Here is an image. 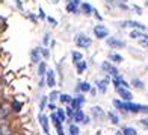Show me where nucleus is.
I'll return each mask as SVG.
<instances>
[{"instance_id":"4be33fe9","label":"nucleus","mask_w":148,"mask_h":135,"mask_svg":"<svg viewBox=\"0 0 148 135\" xmlns=\"http://www.w3.org/2000/svg\"><path fill=\"white\" fill-rule=\"evenodd\" d=\"M80 6H82V9H83V12H85L86 15H89V14H92V12H94V8H92L89 3H82Z\"/></svg>"},{"instance_id":"393cba45","label":"nucleus","mask_w":148,"mask_h":135,"mask_svg":"<svg viewBox=\"0 0 148 135\" xmlns=\"http://www.w3.org/2000/svg\"><path fill=\"white\" fill-rule=\"evenodd\" d=\"M66 11H68L70 12V14H77V5H74V3H68V5H66Z\"/></svg>"},{"instance_id":"4468645a","label":"nucleus","mask_w":148,"mask_h":135,"mask_svg":"<svg viewBox=\"0 0 148 135\" xmlns=\"http://www.w3.org/2000/svg\"><path fill=\"white\" fill-rule=\"evenodd\" d=\"M107 82H109V78H106V79L98 80V82H97V88H98L100 93H106V90H107Z\"/></svg>"},{"instance_id":"09e8293b","label":"nucleus","mask_w":148,"mask_h":135,"mask_svg":"<svg viewBox=\"0 0 148 135\" xmlns=\"http://www.w3.org/2000/svg\"><path fill=\"white\" fill-rule=\"evenodd\" d=\"M0 108H2V105H0Z\"/></svg>"},{"instance_id":"1a4fd4ad","label":"nucleus","mask_w":148,"mask_h":135,"mask_svg":"<svg viewBox=\"0 0 148 135\" xmlns=\"http://www.w3.org/2000/svg\"><path fill=\"white\" fill-rule=\"evenodd\" d=\"M45 82H47V85L50 87V88H53V87H56V78H55V71L53 70H47V73H45Z\"/></svg>"},{"instance_id":"f257e3e1","label":"nucleus","mask_w":148,"mask_h":135,"mask_svg":"<svg viewBox=\"0 0 148 135\" xmlns=\"http://www.w3.org/2000/svg\"><path fill=\"white\" fill-rule=\"evenodd\" d=\"M124 111H129L133 114L142 112L148 114V105H139V103H133V102H124Z\"/></svg>"},{"instance_id":"2eb2a0df","label":"nucleus","mask_w":148,"mask_h":135,"mask_svg":"<svg viewBox=\"0 0 148 135\" xmlns=\"http://www.w3.org/2000/svg\"><path fill=\"white\" fill-rule=\"evenodd\" d=\"M85 114H83V111L82 109H76V112H74V121H77V123H83V120H85Z\"/></svg>"},{"instance_id":"b1692460","label":"nucleus","mask_w":148,"mask_h":135,"mask_svg":"<svg viewBox=\"0 0 148 135\" xmlns=\"http://www.w3.org/2000/svg\"><path fill=\"white\" fill-rule=\"evenodd\" d=\"M9 114V108L8 106H2L0 108V120H5Z\"/></svg>"},{"instance_id":"f03ea898","label":"nucleus","mask_w":148,"mask_h":135,"mask_svg":"<svg viewBox=\"0 0 148 135\" xmlns=\"http://www.w3.org/2000/svg\"><path fill=\"white\" fill-rule=\"evenodd\" d=\"M74 43H76V46H79L80 49H86V47H89L92 44V39L89 37L83 35V33H79V35L74 38Z\"/></svg>"},{"instance_id":"cd10ccee","label":"nucleus","mask_w":148,"mask_h":135,"mask_svg":"<svg viewBox=\"0 0 148 135\" xmlns=\"http://www.w3.org/2000/svg\"><path fill=\"white\" fill-rule=\"evenodd\" d=\"M56 114L59 116L60 121H62V123H64V121H65V118H66V111H65V109H62V108H59V109L56 111Z\"/></svg>"},{"instance_id":"20e7f679","label":"nucleus","mask_w":148,"mask_h":135,"mask_svg":"<svg viewBox=\"0 0 148 135\" xmlns=\"http://www.w3.org/2000/svg\"><path fill=\"white\" fill-rule=\"evenodd\" d=\"M94 35H95L98 39H107L109 38V30H107L106 26L97 24L95 28H94Z\"/></svg>"},{"instance_id":"f704fd0d","label":"nucleus","mask_w":148,"mask_h":135,"mask_svg":"<svg viewBox=\"0 0 148 135\" xmlns=\"http://www.w3.org/2000/svg\"><path fill=\"white\" fill-rule=\"evenodd\" d=\"M47 99H49L47 96H42V97H41V102H39V108H41V111L44 109L45 105H47Z\"/></svg>"},{"instance_id":"6e6552de","label":"nucleus","mask_w":148,"mask_h":135,"mask_svg":"<svg viewBox=\"0 0 148 135\" xmlns=\"http://www.w3.org/2000/svg\"><path fill=\"white\" fill-rule=\"evenodd\" d=\"M91 112H92V116L95 117L97 120H100V121H103L106 118V112L103 111V108H100V106H94L91 109Z\"/></svg>"},{"instance_id":"a18cd8bd","label":"nucleus","mask_w":148,"mask_h":135,"mask_svg":"<svg viewBox=\"0 0 148 135\" xmlns=\"http://www.w3.org/2000/svg\"><path fill=\"white\" fill-rule=\"evenodd\" d=\"M83 123H85V125H88V123H91V121H89V117H85V120H83Z\"/></svg>"},{"instance_id":"79ce46f5","label":"nucleus","mask_w":148,"mask_h":135,"mask_svg":"<svg viewBox=\"0 0 148 135\" xmlns=\"http://www.w3.org/2000/svg\"><path fill=\"white\" fill-rule=\"evenodd\" d=\"M49 109H51V111H55V109H56L55 102H49Z\"/></svg>"},{"instance_id":"7c9ffc66","label":"nucleus","mask_w":148,"mask_h":135,"mask_svg":"<svg viewBox=\"0 0 148 135\" xmlns=\"http://www.w3.org/2000/svg\"><path fill=\"white\" fill-rule=\"evenodd\" d=\"M70 135H79V126H76V125H70Z\"/></svg>"},{"instance_id":"4c0bfd02","label":"nucleus","mask_w":148,"mask_h":135,"mask_svg":"<svg viewBox=\"0 0 148 135\" xmlns=\"http://www.w3.org/2000/svg\"><path fill=\"white\" fill-rule=\"evenodd\" d=\"M140 125L148 129V118H142V120H140Z\"/></svg>"},{"instance_id":"2f4dec72","label":"nucleus","mask_w":148,"mask_h":135,"mask_svg":"<svg viewBox=\"0 0 148 135\" xmlns=\"http://www.w3.org/2000/svg\"><path fill=\"white\" fill-rule=\"evenodd\" d=\"M59 97H60V94H59L58 91H51L49 99H50V102H55V100H56V99H59Z\"/></svg>"},{"instance_id":"8fccbe9b","label":"nucleus","mask_w":148,"mask_h":135,"mask_svg":"<svg viewBox=\"0 0 148 135\" xmlns=\"http://www.w3.org/2000/svg\"><path fill=\"white\" fill-rule=\"evenodd\" d=\"M9 135H12V134H9Z\"/></svg>"},{"instance_id":"a211bd4d","label":"nucleus","mask_w":148,"mask_h":135,"mask_svg":"<svg viewBox=\"0 0 148 135\" xmlns=\"http://www.w3.org/2000/svg\"><path fill=\"white\" fill-rule=\"evenodd\" d=\"M77 90L83 91V93H89L92 88H91V84L89 82H80V85L77 87Z\"/></svg>"},{"instance_id":"9b49d317","label":"nucleus","mask_w":148,"mask_h":135,"mask_svg":"<svg viewBox=\"0 0 148 135\" xmlns=\"http://www.w3.org/2000/svg\"><path fill=\"white\" fill-rule=\"evenodd\" d=\"M83 103H85V97L80 94V96L74 97V99L71 100V108H74V109H80V106H82Z\"/></svg>"},{"instance_id":"0eeeda50","label":"nucleus","mask_w":148,"mask_h":135,"mask_svg":"<svg viewBox=\"0 0 148 135\" xmlns=\"http://www.w3.org/2000/svg\"><path fill=\"white\" fill-rule=\"evenodd\" d=\"M101 69H103L104 71H107V73H109L110 76H113V78H115V76H118V75H119V71H118V69H116L115 65H112V64L109 62V61H104V62L101 64Z\"/></svg>"},{"instance_id":"c85d7f7f","label":"nucleus","mask_w":148,"mask_h":135,"mask_svg":"<svg viewBox=\"0 0 148 135\" xmlns=\"http://www.w3.org/2000/svg\"><path fill=\"white\" fill-rule=\"evenodd\" d=\"M71 56H73V61H74L76 64L79 62V61H82V59H83V55H82L80 52H73V55H71Z\"/></svg>"},{"instance_id":"c03bdc74","label":"nucleus","mask_w":148,"mask_h":135,"mask_svg":"<svg viewBox=\"0 0 148 135\" xmlns=\"http://www.w3.org/2000/svg\"><path fill=\"white\" fill-rule=\"evenodd\" d=\"M71 3H74V5H82V3H80V0H71Z\"/></svg>"},{"instance_id":"ddd939ff","label":"nucleus","mask_w":148,"mask_h":135,"mask_svg":"<svg viewBox=\"0 0 148 135\" xmlns=\"http://www.w3.org/2000/svg\"><path fill=\"white\" fill-rule=\"evenodd\" d=\"M130 37L133 38V39H139V41H140V39H144V38H148V35H145V33H144V30H139V29H136V30H132L130 32Z\"/></svg>"},{"instance_id":"e433bc0d","label":"nucleus","mask_w":148,"mask_h":135,"mask_svg":"<svg viewBox=\"0 0 148 135\" xmlns=\"http://www.w3.org/2000/svg\"><path fill=\"white\" fill-rule=\"evenodd\" d=\"M47 21H49V23H51L53 26H56V24H58V21H56L55 18H51V17H47Z\"/></svg>"},{"instance_id":"f8f14e48","label":"nucleus","mask_w":148,"mask_h":135,"mask_svg":"<svg viewBox=\"0 0 148 135\" xmlns=\"http://www.w3.org/2000/svg\"><path fill=\"white\" fill-rule=\"evenodd\" d=\"M41 52H39V47L38 49H33L32 52H30V59H32V62L33 64H39L41 62Z\"/></svg>"},{"instance_id":"6ab92c4d","label":"nucleus","mask_w":148,"mask_h":135,"mask_svg":"<svg viewBox=\"0 0 148 135\" xmlns=\"http://www.w3.org/2000/svg\"><path fill=\"white\" fill-rule=\"evenodd\" d=\"M109 59L110 61H113V62H116V64H119V62H123V56H121L119 55V53H110V55H109Z\"/></svg>"},{"instance_id":"ea45409f","label":"nucleus","mask_w":148,"mask_h":135,"mask_svg":"<svg viewBox=\"0 0 148 135\" xmlns=\"http://www.w3.org/2000/svg\"><path fill=\"white\" fill-rule=\"evenodd\" d=\"M94 15H95V18L98 20V21H101V20H103V17H101V15H100V14H98V12L95 11V9H94Z\"/></svg>"},{"instance_id":"a19ab883","label":"nucleus","mask_w":148,"mask_h":135,"mask_svg":"<svg viewBox=\"0 0 148 135\" xmlns=\"http://www.w3.org/2000/svg\"><path fill=\"white\" fill-rule=\"evenodd\" d=\"M133 9L136 11V14H142V8H139V6L134 5V6H133Z\"/></svg>"},{"instance_id":"7ed1b4c3","label":"nucleus","mask_w":148,"mask_h":135,"mask_svg":"<svg viewBox=\"0 0 148 135\" xmlns=\"http://www.w3.org/2000/svg\"><path fill=\"white\" fill-rule=\"evenodd\" d=\"M119 28H127V26H130V28H134V29H139V30H147V28L142 24V23H139V21H134V20H124V21H119L116 23Z\"/></svg>"},{"instance_id":"f3484780","label":"nucleus","mask_w":148,"mask_h":135,"mask_svg":"<svg viewBox=\"0 0 148 135\" xmlns=\"http://www.w3.org/2000/svg\"><path fill=\"white\" fill-rule=\"evenodd\" d=\"M107 117H109V120H110V123H112V125H119V117H118L113 111L107 112Z\"/></svg>"},{"instance_id":"dca6fc26","label":"nucleus","mask_w":148,"mask_h":135,"mask_svg":"<svg viewBox=\"0 0 148 135\" xmlns=\"http://www.w3.org/2000/svg\"><path fill=\"white\" fill-rule=\"evenodd\" d=\"M76 67H77V73L82 75V73L88 69V64H86V61H79V62L76 64Z\"/></svg>"},{"instance_id":"58836bf2","label":"nucleus","mask_w":148,"mask_h":135,"mask_svg":"<svg viewBox=\"0 0 148 135\" xmlns=\"http://www.w3.org/2000/svg\"><path fill=\"white\" fill-rule=\"evenodd\" d=\"M49 41H50V35H49V33H45V35H44V46L49 44Z\"/></svg>"},{"instance_id":"423d86ee","label":"nucleus","mask_w":148,"mask_h":135,"mask_svg":"<svg viewBox=\"0 0 148 135\" xmlns=\"http://www.w3.org/2000/svg\"><path fill=\"white\" fill-rule=\"evenodd\" d=\"M116 93L118 96L124 100V102H132L133 99V94L129 91V88H124V87H119V88H116Z\"/></svg>"},{"instance_id":"412c9836","label":"nucleus","mask_w":148,"mask_h":135,"mask_svg":"<svg viewBox=\"0 0 148 135\" xmlns=\"http://www.w3.org/2000/svg\"><path fill=\"white\" fill-rule=\"evenodd\" d=\"M123 134H124V135H138L136 129H134V127H132V126H125V127H123Z\"/></svg>"},{"instance_id":"473e14b6","label":"nucleus","mask_w":148,"mask_h":135,"mask_svg":"<svg viewBox=\"0 0 148 135\" xmlns=\"http://www.w3.org/2000/svg\"><path fill=\"white\" fill-rule=\"evenodd\" d=\"M65 111H66V116H68V118H70V120H73V118H74V112H76V111H74V108H71V106H70V108H66Z\"/></svg>"},{"instance_id":"bb28decb","label":"nucleus","mask_w":148,"mask_h":135,"mask_svg":"<svg viewBox=\"0 0 148 135\" xmlns=\"http://www.w3.org/2000/svg\"><path fill=\"white\" fill-rule=\"evenodd\" d=\"M59 100H60V102H62V103H71L73 97H71V96H68V94H60Z\"/></svg>"},{"instance_id":"a878e982","label":"nucleus","mask_w":148,"mask_h":135,"mask_svg":"<svg viewBox=\"0 0 148 135\" xmlns=\"http://www.w3.org/2000/svg\"><path fill=\"white\" fill-rule=\"evenodd\" d=\"M21 106H23L21 102L14 100V102H12V111H14V112H20V111H21Z\"/></svg>"},{"instance_id":"de8ad7c7","label":"nucleus","mask_w":148,"mask_h":135,"mask_svg":"<svg viewBox=\"0 0 148 135\" xmlns=\"http://www.w3.org/2000/svg\"><path fill=\"white\" fill-rule=\"evenodd\" d=\"M147 6H148V2H147Z\"/></svg>"},{"instance_id":"5701e85b","label":"nucleus","mask_w":148,"mask_h":135,"mask_svg":"<svg viewBox=\"0 0 148 135\" xmlns=\"http://www.w3.org/2000/svg\"><path fill=\"white\" fill-rule=\"evenodd\" d=\"M45 73H47V65H45V62H42V61H41V62L38 64V75L39 76H44Z\"/></svg>"},{"instance_id":"72a5a7b5","label":"nucleus","mask_w":148,"mask_h":135,"mask_svg":"<svg viewBox=\"0 0 148 135\" xmlns=\"http://www.w3.org/2000/svg\"><path fill=\"white\" fill-rule=\"evenodd\" d=\"M39 52H41V55L47 59V58H50V52L45 49V47H39Z\"/></svg>"},{"instance_id":"39448f33","label":"nucleus","mask_w":148,"mask_h":135,"mask_svg":"<svg viewBox=\"0 0 148 135\" xmlns=\"http://www.w3.org/2000/svg\"><path fill=\"white\" fill-rule=\"evenodd\" d=\"M106 43L109 47H112V49H123V47H125V43L123 39H118L116 37H109L106 39Z\"/></svg>"},{"instance_id":"9d476101","label":"nucleus","mask_w":148,"mask_h":135,"mask_svg":"<svg viewBox=\"0 0 148 135\" xmlns=\"http://www.w3.org/2000/svg\"><path fill=\"white\" fill-rule=\"evenodd\" d=\"M38 120H39V123H41L44 132H45L47 135H50V131H49V118H47V116H44V114L41 112V114L38 116Z\"/></svg>"},{"instance_id":"37998d69","label":"nucleus","mask_w":148,"mask_h":135,"mask_svg":"<svg viewBox=\"0 0 148 135\" xmlns=\"http://www.w3.org/2000/svg\"><path fill=\"white\" fill-rule=\"evenodd\" d=\"M39 18H45V14H44L42 8H39Z\"/></svg>"},{"instance_id":"aec40b11","label":"nucleus","mask_w":148,"mask_h":135,"mask_svg":"<svg viewBox=\"0 0 148 135\" xmlns=\"http://www.w3.org/2000/svg\"><path fill=\"white\" fill-rule=\"evenodd\" d=\"M132 85L134 87V88H138V90H144V82H142V80H140V79H138V78H134L133 80H132Z\"/></svg>"},{"instance_id":"c9c22d12","label":"nucleus","mask_w":148,"mask_h":135,"mask_svg":"<svg viewBox=\"0 0 148 135\" xmlns=\"http://www.w3.org/2000/svg\"><path fill=\"white\" fill-rule=\"evenodd\" d=\"M56 131H58V135H65L64 127H62V126H58V127H56Z\"/></svg>"},{"instance_id":"49530a36","label":"nucleus","mask_w":148,"mask_h":135,"mask_svg":"<svg viewBox=\"0 0 148 135\" xmlns=\"http://www.w3.org/2000/svg\"><path fill=\"white\" fill-rule=\"evenodd\" d=\"M145 46H147V47H148V39H147V44H145Z\"/></svg>"},{"instance_id":"c756f323","label":"nucleus","mask_w":148,"mask_h":135,"mask_svg":"<svg viewBox=\"0 0 148 135\" xmlns=\"http://www.w3.org/2000/svg\"><path fill=\"white\" fill-rule=\"evenodd\" d=\"M113 106L116 108V109H119V111H124V102H121V100H113Z\"/></svg>"}]
</instances>
